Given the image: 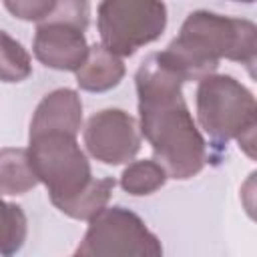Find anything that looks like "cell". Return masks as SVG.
<instances>
[{
  "label": "cell",
  "mask_w": 257,
  "mask_h": 257,
  "mask_svg": "<svg viewBox=\"0 0 257 257\" xmlns=\"http://www.w3.org/2000/svg\"><path fill=\"white\" fill-rule=\"evenodd\" d=\"M135 80L141 133L157 163L179 181L199 175L207 161V145L183 98V78L155 52L143 60Z\"/></svg>",
  "instance_id": "6da1fadb"
},
{
  "label": "cell",
  "mask_w": 257,
  "mask_h": 257,
  "mask_svg": "<svg viewBox=\"0 0 257 257\" xmlns=\"http://www.w3.org/2000/svg\"><path fill=\"white\" fill-rule=\"evenodd\" d=\"M159 56L183 78V82L201 80L213 74L221 58L241 62L253 74L257 28L245 18L197 10L187 16L177 38H173Z\"/></svg>",
  "instance_id": "7a4b0ae2"
},
{
  "label": "cell",
  "mask_w": 257,
  "mask_h": 257,
  "mask_svg": "<svg viewBox=\"0 0 257 257\" xmlns=\"http://www.w3.org/2000/svg\"><path fill=\"white\" fill-rule=\"evenodd\" d=\"M197 118L215 145L237 139L251 159L255 157L257 104L253 92L229 74H207L197 86Z\"/></svg>",
  "instance_id": "3957f363"
},
{
  "label": "cell",
  "mask_w": 257,
  "mask_h": 257,
  "mask_svg": "<svg viewBox=\"0 0 257 257\" xmlns=\"http://www.w3.org/2000/svg\"><path fill=\"white\" fill-rule=\"evenodd\" d=\"M28 157L38 183H44L50 201L58 211L94 181L90 163L80 149L76 135L60 131L28 135Z\"/></svg>",
  "instance_id": "277c9868"
},
{
  "label": "cell",
  "mask_w": 257,
  "mask_h": 257,
  "mask_svg": "<svg viewBox=\"0 0 257 257\" xmlns=\"http://www.w3.org/2000/svg\"><path fill=\"white\" fill-rule=\"evenodd\" d=\"M96 22L100 44L131 56L165 32L167 6L163 0H100Z\"/></svg>",
  "instance_id": "5b68a950"
},
{
  "label": "cell",
  "mask_w": 257,
  "mask_h": 257,
  "mask_svg": "<svg viewBox=\"0 0 257 257\" xmlns=\"http://www.w3.org/2000/svg\"><path fill=\"white\" fill-rule=\"evenodd\" d=\"M74 255L159 257L163 255V247L157 235L147 229L145 221L137 213L124 207H104L90 219Z\"/></svg>",
  "instance_id": "8992f818"
},
{
  "label": "cell",
  "mask_w": 257,
  "mask_h": 257,
  "mask_svg": "<svg viewBox=\"0 0 257 257\" xmlns=\"http://www.w3.org/2000/svg\"><path fill=\"white\" fill-rule=\"evenodd\" d=\"M82 139L90 157L104 165L128 163L141 149L139 124L120 108L94 112L84 126Z\"/></svg>",
  "instance_id": "52a82bcc"
},
{
  "label": "cell",
  "mask_w": 257,
  "mask_h": 257,
  "mask_svg": "<svg viewBox=\"0 0 257 257\" xmlns=\"http://www.w3.org/2000/svg\"><path fill=\"white\" fill-rule=\"evenodd\" d=\"M34 56L48 68L76 72L88 54L84 30L68 22H40L32 44Z\"/></svg>",
  "instance_id": "ba28073f"
},
{
  "label": "cell",
  "mask_w": 257,
  "mask_h": 257,
  "mask_svg": "<svg viewBox=\"0 0 257 257\" xmlns=\"http://www.w3.org/2000/svg\"><path fill=\"white\" fill-rule=\"evenodd\" d=\"M80 126L82 102L78 92L72 88H56L38 102L30 120V135L52 131L78 135Z\"/></svg>",
  "instance_id": "9c48e42d"
},
{
  "label": "cell",
  "mask_w": 257,
  "mask_h": 257,
  "mask_svg": "<svg viewBox=\"0 0 257 257\" xmlns=\"http://www.w3.org/2000/svg\"><path fill=\"white\" fill-rule=\"evenodd\" d=\"M124 76V64L118 54L110 52L102 44L88 46L84 62L76 70V82L82 90L104 92L114 88Z\"/></svg>",
  "instance_id": "30bf717a"
},
{
  "label": "cell",
  "mask_w": 257,
  "mask_h": 257,
  "mask_svg": "<svg viewBox=\"0 0 257 257\" xmlns=\"http://www.w3.org/2000/svg\"><path fill=\"white\" fill-rule=\"evenodd\" d=\"M38 185L28 149H0V195H24Z\"/></svg>",
  "instance_id": "8fae6325"
},
{
  "label": "cell",
  "mask_w": 257,
  "mask_h": 257,
  "mask_svg": "<svg viewBox=\"0 0 257 257\" xmlns=\"http://www.w3.org/2000/svg\"><path fill=\"white\" fill-rule=\"evenodd\" d=\"M167 171L163 169L161 163L151 161V159H143V161H135L131 163L122 175H120V187L135 197L141 195H151L155 191H159L165 181H167Z\"/></svg>",
  "instance_id": "7c38bea8"
},
{
  "label": "cell",
  "mask_w": 257,
  "mask_h": 257,
  "mask_svg": "<svg viewBox=\"0 0 257 257\" xmlns=\"http://www.w3.org/2000/svg\"><path fill=\"white\" fill-rule=\"evenodd\" d=\"M114 189V179H94L88 189H84L74 201H70L62 213L72 217V219H80V221H90L96 213H100L108 199H110V193Z\"/></svg>",
  "instance_id": "4fadbf2b"
},
{
  "label": "cell",
  "mask_w": 257,
  "mask_h": 257,
  "mask_svg": "<svg viewBox=\"0 0 257 257\" xmlns=\"http://www.w3.org/2000/svg\"><path fill=\"white\" fill-rule=\"evenodd\" d=\"M32 72L30 54L24 46L0 30V80L2 82H20Z\"/></svg>",
  "instance_id": "5bb4252c"
},
{
  "label": "cell",
  "mask_w": 257,
  "mask_h": 257,
  "mask_svg": "<svg viewBox=\"0 0 257 257\" xmlns=\"http://www.w3.org/2000/svg\"><path fill=\"white\" fill-rule=\"evenodd\" d=\"M26 215L18 205L6 203L0 197V255L20 251L26 241Z\"/></svg>",
  "instance_id": "9a60e30c"
},
{
  "label": "cell",
  "mask_w": 257,
  "mask_h": 257,
  "mask_svg": "<svg viewBox=\"0 0 257 257\" xmlns=\"http://www.w3.org/2000/svg\"><path fill=\"white\" fill-rule=\"evenodd\" d=\"M6 10L26 22H44L56 8L58 0H2Z\"/></svg>",
  "instance_id": "2e32d148"
},
{
  "label": "cell",
  "mask_w": 257,
  "mask_h": 257,
  "mask_svg": "<svg viewBox=\"0 0 257 257\" xmlns=\"http://www.w3.org/2000/svg\"><path fill=\"white\" fill-rule=\"evenodd\" d=\"M235 2H247V4H251V2H255V0H235Z\"/></svg>",
  "instance_id": "e0dca14e"
}]
</instances>
